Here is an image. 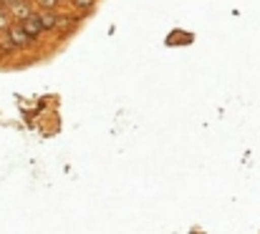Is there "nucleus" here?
Listing matches in <instances>:
<instances>
[{
	"label": "nucleus",
	"instance_id": "1",
	"mask_svg": "<svg viewBox=\"0 0 260 234\" xmlns=\"http://www.w3.org/2000/svg\"><path fill=\"white\" fill-rule=\"evenodd\" d=\"M18 25L23 28V33H25L30 41H36V38H41V35H43V28H41V20H38V15H36V13H33V15H28L25 20H20Z\"/></svg>",
	"mask_w": 260,
	"mask_h": 234
},
{
	"label": "nucleus",
	"instance_id": "2",
	"mask_svg": "<svg viewBox=\"0 0 260 234\" xmlns=\"http://www.w3.org/2000/svg\"><path fill=\"white\" fill-rule=\"evenodd\" d=\"M5 35H8V41L13 43V48H23V46H28V43H30V38L23 33V28H20V25H10V28L5 30Z\"/></svg>",
	"mask_w": 260,
	"mask_h": 234
},
{
	"label": "nucleus",
	"instance_id": "3",
	"mask_svg": "<svg viewBox=\"0 0 260 234\" xmlns=\"http://www.w3.org/2000/svg\"><path fill=\"white\" fill-rule=\"evenodd\" d=\"M36 15H38V20H41L43 33H46V30H56V20H58V18H56L51 10H43V13H36Z\"/></svg>",
	"mask_w": 260,
	"mask_h": 234
},
{
	"label": "nucleus",
	"instance_id": "4",
	"mask_svg": "<svg viewBox=\"0 0 260 234\" xmlns=\"http://www.w3.org/2000/svg\"><path fill=\"white\" fill-rule=\"evenodd\" d=\"M8 28H10V15H8V10H5V8L0 5V30L5 33Z\"/></svg>",
	"mask_w": 260,
	"mask_h": 234
},
{
	"label": "nucleus",
	"instance_id": "5",
	"mask_svg": "<svg viewBox=\"0 0 260 234\" xmlns=\"http://www.w3.org/2000/svg\"><path fill=\"white\" fill-rule=\"evenodd\" d=\"M58 3H61V0H38V5H41L43 10H51V13L56 10V5H58Z\"/></svg>",
	"mask_w": 260,
	"mask_h": 234
},
{
	"label": "nucleus",
	"instance_id": "6",
	"mask_svg": "<svg viewBox=\"0 0 260 234\" xmlns=\"http://www.w3.org/2000/svg\"><path fill=\"white\" fill-rule=\"evenodd\" d=\"M93 3H96V0H74V5H76V8H81V10H91V8H93Z\"/></svg>",
	"mask_w": 260,
	"mask_h": 234
}]
</instances>
